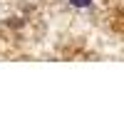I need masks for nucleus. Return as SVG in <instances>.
<instances>
[{"instance_id": "f257e3e1", "label": "nucleus", "mask_w": 124, "mask_h": 124, "mask_svg": "<svg viewBox=\"0 0 124 124\" xmlns=\"http://www.w3.org/2000/svg\"><path fill=\"white\" fill-rule=\"evenodd\" d=\"M70 5H75V8H89L92 0H70Z\"/></svg>"}]
</instances>
